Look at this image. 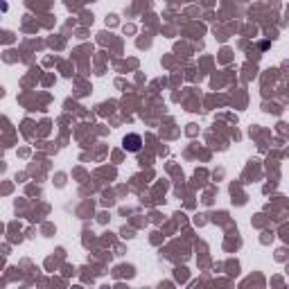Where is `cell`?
Returning <instances> with one entry per match:
<instances>
[{"mask_svg":"<svg viewBox=\"0 0 289 289\" xmlns=\"http://www.w3.org/2000/svg\"><path fill=\"white\" fill-rule=\"evenodd\" d=\"M122 145L127 151H131V154H138V151L143 149V138H140L138 134H127L122 138Z\"/></svg>","mask_w":289,"mask_h":289,"instance_id":"obj_1","label":"cell"}]
</instances>
